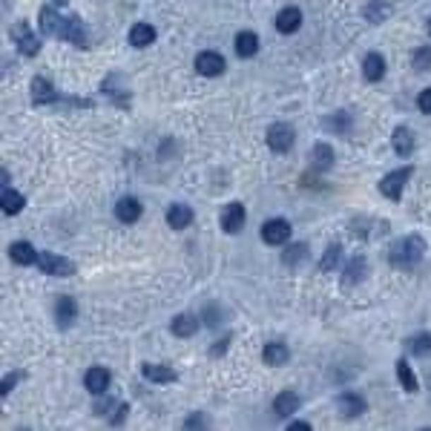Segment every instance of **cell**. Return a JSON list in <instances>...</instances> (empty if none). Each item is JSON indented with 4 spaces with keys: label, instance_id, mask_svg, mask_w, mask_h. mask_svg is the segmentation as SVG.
<instances>
[{
    "label": "cell",
    "instance_id": "cell-44",
    "mask_svg": "<svg viewBox=\"0 0 431 431\" xmlns=\"http://www.w3.org/2000/svg\"><path fill=\"white\" fill-rule=\"evenodd\" d=\"M425 29H428V35H431V18H428V26H425Z\"/></svg>",
    "mask_w": 431,
    "mask_h": 431
},
{
    "label": "cell",
    "instance_id": "cell-28",
    "mask_svg": "<svg viewBox=\"0 0 431 431\" xmlns=\"http://www.w3.org/2000/svg\"><path fill=\"white\" fill-rule=\"evenodd\" d=\"M308 259V244L305 242H296V244H288V250L282 253V262L285 268H299L302 262Z\"/></svg>",
    "mask_w": 431,
    "mask_h": 431
},
{
    "label": "cell",
    "instance_id": "cell-42",
    "mask_svg": "<svg viewBox=\"0 0 431 431\" xmlns=\"http://www.w3.org/2000/svg\"><path fill=\"white\" fill-rule=\"evenodd\" d=\"M288 428H290V431H296V428H302V431H311V423H305V420H293Z\"/></svg>",
    "mask_w": 431,
    "mask_h": 431
},
{
    "label": "cell",
    "instance_id": "cell-40",
    "mask_svg": "<svg viewBox=\"0 0 431 431\" xmlns=\"http://www.w3.org/2000/svg\"><path fill=\"white\" fill-rule=\"evenodd\" d=\"M228 348H230V336L219 339V345H213V351H210V354H213V357H219V354H225Z\"/></svg>",
    "mask_w": 431,
    "mask_h": 431
},
{
    "label": "cell",
    "instance_id": "cell-25",
    "mask_svg": "<svg viewBox=\"0 0 431 431\" xmlns=\"http://www.w3.org/2000/svg\"><path fill=\"white\" fill-rule=\"evenodd\" d=\"M129 43H133V47H138V49L155 43V26L153 23H136L133 29H129Z\"/></svg>",
    "mask_w": 431,
    "mask_h": 431
},
{
    "label": "cell",
    "instance_id": "cell-38",
    "mask_svg": "<svg viewBox=\"0 0 431 431\" xmlns=\"http://www.w3.org/2000/svg\"><path fill=\"white\" fill-rule=\"evenodd\" d=\"M204 319H207V325H210V328H216V325L222 322V311L216 308V305H210V308L204 311Z\"/></svg>",
    "mask_w": 431,
    "mask_h": 431
},
{
    "label": "cell",
    "instance_id": "cell-21",
    "mask_svg": "<svg viewBox=\"0 0 431 431\" xmlns=\"http://www.w3.org/2000/svg\"><path fill=\"white\" fill-rule=\"evenodd\" d=\"M365 273H368V262L362 256H354L342 271V285H357V282L365 279Z\"/></svg>",
    "mask_w": 431,
    "mask_h": 431
},
{
    "label": "cell",
    "instance_id": "cell-8",
    "mask_svg": "<svg viewBox=\"0 0 431 431\" xmlns=\"http://www.w3.org/2000/svg\"><path fill=\"white\" fill-rule=\"evenodd\" d=\"M290 239V222L288 219H268L262 225V242L276 247V244H285Z\"/></svg>",
    "mask_w": 431,
    "mask_h": 431
},
{
    "label": "cell",
    "instance_id": "cell-20",
    "mask_svg": "<svg viewBox=\"0 0 431 431\" xmlns=\"http://www.w3.org/2000/svg\"><path fill=\"white\" fill-rule=\"evenodd\" d=\"M233 47H236V55H239V58H253V55L259 52V35L244 29V32L236 35Z\"/></svg>",
    "mask_w": 431,
    "mask_h": 431
},
{
    "label": "cell",
    "instance_id": "cell-27",
    "mask_svg": "<svg viewBox=\"0 0 431 431\" xmlns=\"http://www.w3.org/2000/svg\"><path fill=\"white\" fill-rule=\"evenodd\" d=\"M0 207H4V213H6V216H18V213L26 207V199H23L18 190L4 187V196H0Z\"/></svg>",
    "mask_w": 431,
    "mask_h": 431
},
{
    "label": "cell",
    "instance_id": "cell-14",
    "mask_svg": "<svg viewBox=\"0 0 431 431\" xmlns=\"http://www.w3.org/2000/svg\"><path fill=\"white\" fill-rule=\"evenodd\" d=\"M55 319H58V328H69L78 319V305H75L72 296H58V302H55Z\"/></svg>",
    "mask_w": 431,
    "mask_h": 431
},
{
    "label": "cell",
    "instance_id": "cell-6",
    "mask_svg": "<svg viewBox=\"0 0 431 431\" xmlns=\"http://www.w3.org/2000/svg\"><path fill=\"white\" fill-rule=\"evenodd\" d=\"M293 141H296V133H293V126H288V124H273L268 129V147L273 153H279V155L282 153H290Z\"/></svg>",
    "mask_w": 431,
    "mask_h": 431
},
{
    "label": "cell",
    "instance_id": "cell-24",
    "mask_svg": "<svg viewBox=\"0 0 431 431\" xmlns=\"http://www.w3.org/2000/svg\"><path fill=\"white\" fill-rule=\"evenodd\" d=\"M299 403H302V400H299L296 391H282V394L273 397V414H279V417H290V414H296Z\"/></svg>",
    "mask_w": 431,
    "mask_h": 431
},
{
    "label": "cell",
    "instance_id": "cell-10",
    "mask_svg": "<svg viewBox=\"0 0 431 431\" xmlns=\"http://www.w3.org/2000/svg\"><path fill=\"white\" fill-rule=\"evenodd\" d=\"M110 382H112V374L104 365H93L90 371L83 374V385H86V391L90 394H104L110 388Z\"/></svg>",
    "mask_w": 431,
    "mask_h": 431
},
{
    "label": "cell",
    "instance_id": "cell-5",
    "mask_svg": "<svg viewBox=\"0 0 431 431\" xmlns=\"http://www.w3.org/2000/svg\"><path fill=\"white\" fill-rule=\"evenodd\" d=\"M32 104L35 107H47V104H55V101H61V95H58V90H55V83L49 81V78H43V75H35L32 78Z\"/></svg>",
    "mask_w": 431,
    "mask_h": 431
},
{
    "label": "cell",
    "instance_id": "cell-18",
    "mask_svg": "<svg viewBox=\"0 0 431 431\" xmlns=\"http://www.w3.org/2000/svg\"><path fill=\"white\" fill-rule=\"evenodd\" d=\"M170 331H172V336L190 339V336H196V331H199V319H196L193 314H179V317H172Z\"/></svg>",
    "mask_w": 431,
    "mask_h": 431
},
{
    "label": "cell",
    "instance_id": "cell-34",
    "mask_svg": "<svg viewBox=\"0 0 431 431\" xmlns=\"http://www.w3.org/2000/svg\"><path fill=\"white\" fill-rule=\"evenodd\" d=\"M411 66H414L417 72L431 69V47H417V49L411 52Z\"/></svg>",
    "mask_w": 431,
    "mask_h": 431
},
{
    "label": "cell",
    "instance_id": "cell-17",
    "mask_svg": "<svg viewBox=\"0 0 431 431\" xmlns=\"http://www.w3.org/2000/svg\"><path fill=\"white\" fill-rule=\"evenodd\" d=\"M276 29L282 32V35H293V32H299V26H302V12L296 9V6H288V9H282L279 15H276Z\"/></svg>",
    "mask_w": 431,
    "mask_h": 431
},
{
    "label": "cell",
    "instance_id": "cell-22",
    "mask_svg": "<svg viewBox=\"0 0 431 431\" xmlns=\"http://www.w3.org/2000/svg\"><path fill=\"white\" fill-rule=\"evenodd\" d=\"M391 147H394V153L397 155H411L414 153V133L408 126H397L394 129V136H391Z\"/></svg>",
    "mask_w": 431,
    "mask_h": 431
},
{
    "label": "cell",
    "instance_id": "cell-12",
    "mask_svg": "<svg viewBox=\"0 0 431 431\" xmlns=\"http://www.w3.org/2000/svg\"><path fill=\"white\" fill-rule=\"evenodd\" d=\"M115 216H118V222H124V225H136V222L141 219V201L133 199V196L118 199V204H115Z\"/></svg>",
    "mask_w": 431,
    "mask_h": 431
},
{
    "label": "cell",
    "instance_id": "cell-13",
    "mask_svg": "<svg viewBox=\"0 0 431 431\" xmlns=\"http://www.w3.org/2000/svg\"><path fill=\"white\" fill-rule=\"evenodd\" d=\"M141 374H144L150 382H155V385H170V382L179 379V374L172 371L170 365H155V362H144V365H141Z\"/></svg>",
    "mask_w": 431,
    "mask_h": 431
},
{
    "label": "cell",
    "instance_id": "cell-11",
    "mask_svg": "<svg viewBox=\"0 0 431 431\" xmlns=\"http://www.w3.org/2000/svg\"><path fill=\"white\" fill-rule=\"evenodd\" d=\"M244 204L242 201H230L225 210H222V230L225 233H239L244 228Z\"/></svg>",
    "mask_w": 431,
    "mask_h": 431
},
{
    "label": "cell",
    "instance_id": "cell-16",
    "mask_svg": "<svg viewBox=\"0 0 431 431\" xmlns=\"http://www.w3.org/2000/svg\"><path fill=\"white\" fill-rule=\"evenodd\" d=\"M167 225H170L172 230H184V228H190V225H193V210H190L187 204H170V210H167Z\"/></svg>",
    "mask_w": 431,
    "mask_h": 431
},
{
    "label": "cell",
    "instance_id": "cell-41",
    "mask_svg": "<svg viewBox=\"0 0 431 431\" xmlns=\"http://www.w3.org/2000/svg\"><path fill=\"white\" fill-rule=\"evenodd\" d=\"M126 414H129V406H124V403H121V406H118V414L112 417V425H118V423H124V420H126Z\"/></svg>",
    "mask_w": 431,
    "mask_h": 431
},
{
    "label": "cell",
    "instance_id": "cell-31",
    "mask_svg": "<svg viewBox=\"0 0 431 431\" xmlns=\"http://www.w3.org/2000/svg\"><path fill=\"white\" fill-rule=\"evenodd\" d=\"M339 265H342V247H339V244H331V247L325 250V256L319 259V271H322V273H333Z\"/></svg>",
    "mask_w": 431,
    "mask_h": 431
},
{
    "label": "cell",
    "instance_id": "cell-1",
    "mask_svg": "<svg viewBox=\"0 0 431 431\" xmlns=\"http://www.w3.org/2000/svg\"><path fill=\"white\" fill-rule=\"evenodd\" d=\"M37 23H40V32L47 37L75 43V47H81V49L90 47V35H86V26L78 15H58L52 6H43L37 12Z\"/></svg>",
    "mask_w": 431,
    "mask_h": 431
},
{
    "label": "cell",
    "instance_id": "cell-43",
    "mask_svg": "<svg viewBox=\"0 0 431 431\" xmlns=\"http://www.w3.org/2000/svg\"><path fill=\"white\" fill-rule=\"evenodd\" d=\"M69 0H52V6H66Z\"/></svg>",
    "mask_w": 431,
    "mask_h": 431
},
{
    "label": "cell",
    "instance_id": "cell-3",
    "mask_svg": "<svg viewBox=\"0 0 431 431\" xmlns=\"http://www.w3.org/2000/svg\"><path fill=\"white\" fill-rule=\"evenodd\" d=\"M411 176H414V167H400V170H391V172H388V176H382V182H379V193H382L385 199H391V201H400V199H403L406 184L411 182Z\"/></svg>",
    "mask_w": 431,
    "mask_h": 431
},
{
    "label": "cell",
    "instance_id": "cell-23",
    "mask_svg": "<svg viewBox=\"0 0 431 431\" xmlns=\"http://www.w3.org/2000/svg\"><path fill=\"white\" fill-rule=\"evenodd\" d=\"M262 360H265V365H285L288 360H290V351H288V345L285 342H268L265 345V351H262Z\"/></svg>",
    "mask_w": 431,
    "mask_h": 431
},
{
    "label": "cell",
    "instance_id": "cell-32",
    "mask_svg": "<svg viewBox=\"0 0 431 431\" xmlns=\"http://www.w3.org/2000/svg\"><path fill=\"white\" fill-rule=\"evenodd\" d=\"M406 345L414 357H428L431 354V333H414L406 339Z\"/></svg>",
    "mask_w": 431,
    "mask_h": 431
},
{
    "label": "cell",
    "instance_id": "cell-7",
    "mask_svg": "<svg viewBox=\"0 0 431 431\" xmlns=\"http://www.w3.org/2000/svg\"><path fill=\"white\" fill-rule=\"evenodd\" d=\"M12 35H15V43H18V52L20 55H26V58H35L37 52H40V37L20 20V23H15V29H12Z\"/></svg>",
    "mask_w": 431,
    "mask_h": 431
},
{
    "label": "cell",
    "instance_id": "cell-33",
    "mask_svg": "<svg viewBox=\"0 0 431 431\" xmlns=\"http://www.w3.org/2000/svg\"><path fill=\"white\" fill-rule=\"evenodd\" d=\"M314 164H317L319 170H328V167L333 164V150H331V144H325V141L314 144Z\"/></svg>",
    "mask_w": 431,
    "mask_h": 431
},
{
    "label": "cell",
    "instance_id": "cell-39",
    "mask_svg": "<svg viewBox=\"0 0 431 431\" xmlns=\"http://www.w3.org/2000/svg\"><path fill=\"white\" fill-rule=\"evenodd\" d=\"M184 425H187V428H204V425H210V420H207L204 414H193V417H190Z\"/></svg>",
    "mask_w": 431,
    "mask_h": 431
},
{
    "label": "cell",
    "instance_id": "cell-9",
    "mask_svg": "<svg viewBox=\"0 0 431 431\" xmlns=\"http://www.w3.org/2000/svg\"><path fill=\"white\" fill-rule=\"evenodd\" d=\"M225 58L219 52H199L196 55V72L204 75V78H216V75H222L225 72Z\"/></svg>",
    "mask_w": 431,
    "mask_h": 431
},
{
    "label": "cell",
    "instance_id": "cell-37",
    "mask_svg": "<svg viewBox=\"0 0 431 431\" xmlns=\"http://www.w3.org/2000/svg\"><path fill=\"white\" fill-rule=\"evenodd\" d=\"M417 107H420V112L431 115V86H428V90H423V93L417 95Z\"/></svg>",
    "mask_w": 431,
    "mask_h": 431
},
{
    "label": "cell",
    "instance_id": "cell-26",
    "mask_svg": "<svg viewBox=\"0 0 431 431\" xmlns=\"http://www.w3.org/2000/svg\"><path fill=\"white\" fill-rule=\"evenodd\" d=\"M9 256L15 259L18 265H37V250L29 244V242H15V244H9Z\"/></svg>",
    "mask_w": 431,
    "mask_h": 431
},
{
    "label": "cell",
    "instance_id": "cell-30",
    "mask_svg": "<svg viewBox=\"0 0 431 431\" xmlns=\"http://www.w3.org/2000/svg\"><path fill=\"white\" fill-rule=\"evenodd\" d=\"M397 379H400V385L406 388L408 394H414V391H420V382H417V374L411 371V365H408V360H397Z\"/></svg>",
    "mask_w": 431,
    "mask_h": 431
},
{
    "label": "cell",
    "instance_id": "cell-36",
    "mask_svg": "<svg viewBox=\"0 0 431 431\" xmlns=\"http://www.w3.org/2000/svg\"><path fill=\"white\" fill-rule=\"evenodd\" d=\"M23 377H26L23 371H12V374H6V377H4V382H0V394L9 397V391H12V388H15V385H18Z\"/></svg>",
    "mask_w": 431,
    "mask_h": 431
},
{
    "label": "cell",
    "instance_id": "cell-35",
    "mask_svg": "<svg viewBox=\"0 0 431 431\" xmlns=\"http://www.w3.org/2000/svg\"><path fill=\"white\" fill-rule=\"evenodd\" d=\"M322 124H325V129H336L339 136H342V133H348V129H351V118H348V115H342V112H336V118H325Z\"/></svg>",
    "mask_w": 431,
    "mask_h": 431
},
{
    "label": "cell",
    "instance_id": "cell-29",
    "mask_svg": "<svg viewBox=\"0 0 431 431\" xmlns=\"http://www.w3.org/2000/svg\"><path fill=\"white\" fill-rule=\"evenodd\" d=\"M362 15H365V20H371V23H382V20L391 18V6H388L385 0H371V4H365Z\"/></svg>",
    "mask_w": 431,
    "mask_h": 431
},
{
    "label": "cell",
    "instance_id": "cell-4",
    "mask_svg": "<svg viewBox=\"0 0 431 431\" xmlns=\"http://www.w3.org/2000/svg\"><path fill=\"white\" fill-rule=\"evenodd\" d=\"M37 268L47 276H72L75 273V262H69L66 256H58V253H40Z\"/></svg>",
    "mask_w": 431,
    "mask_h": 431
},
{
    "label": "cell",
    "instance_id": "cell-2",
    "mask_svg": "<svg viewBox=\"0 0 431 431\" xmlns=\"http://www.w3.org/2000/svg\"><path fill=\"white\" fill-rule=\"evenodd\" d=\"M423 256H425V239L417 233H408L388 247V262L400 271H411L414 265H420Z\"/></svg>",
    "mask_w": 431,
    "mask_h": 431
},
{
    "label": "cell",
    "instance_id": "cell-19",
    "mask_svg": "<svg viewBox=\"0 0 431 431\" xmlns=\"http://www.w3.org/2000/svg\"><path fill=\"white\" fill-rule=\"evenodd\" d=\"M336 406H339V411L345 414V417H360L362 411H365V400L357 394V391H345V394H339V400H336Z\"/></svg>",
    "mask_w": 431,
    "mask_h": 431
},
{
    "label": "cell",
    "instance_id": "cell-15",
    "mask_svg": "<svg viewBox=\"0 0 431 431\" xmlns=\"http://www.w3.org/2000/svg\"><path fill=\"white\" fill-rule=\"evenodd\" d=\"M385 58L379 55V52H368L365 55V61H362V75H365V81H371V83H379L382 78H385Z\"/></svg>",
    "mask_w": 431,
    "mask_h": 431
}]
</instances>
